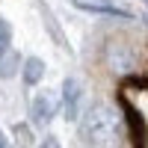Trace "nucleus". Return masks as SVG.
<instances>
[{
	"instance_id": "9d476101",
	"label": "nucleus",
	"mask_w": 148,
	"mask_h": 148,
	"mask_svg": "<svg viewBox=\"0 0 148 148\" xmlns=\"http://www.w3.org/2000/svg\"><path fill=\"white\" fill-rule=\"evenodd\" d=\"M0 148H9V139H6V133L0 130Z\"/></svg>"
},
{
	"instance_id": "6e6552de",
	"label": "nucleus",
	"mask_w": 148,
	"mask_h": 148,
	"mask_svg": "<svg viewBox=\"0 0 148 148\" xmlns=\"http://www.w3.org/2000/svg\"><path fill=\"white\" fill-rule=\"evenodd\" d=\"M15 133H18V142H21V148H27V145H30V130L18 125V127H15Z\"/></svg>"
},
{
	"instance_id": "0eeeda50",
	"label": "nucleus",
	"mask_w": 148,
	"mask_h": 148,
	"mask_svg": "<svg viewBox=\"0 0 148 148\" xmlns=\"http://www.w3.org/2000/svg\"><path fill=\"white\" fill-rule=\"evenodd\" d=\"M9 42H12V27H9L6 18H0V51L9 47Z\"/></svg>"
},
{
	"instance_id": "39448f33",
	"label": "nucleus",
	"mask_w": 148,
	"mask_h": 148,
	"mask_svg": "<svg viewBox=\"0 0 148 148\" xmlns=\"http://www.w3.org/2000/svg\"><path fill=\"white\" fill-rule=\"evenodd\" d=\"M18 68H21V56H18V51H12V47H3V51H0V80L15 77Z\"/></svg>"
},
{
	"instance_id": "423d86ee",
	"label": "nucleus",
	"mask_w": 148,
	"mask_h": 148,
	"mask_svg": "<svg viewBox=\"0 0 148 148\" xmlns=\"http://www.w3.org/2000/svg\"><path fill=\"white\" fill-rule=\"evenodd\" d=\"M21 74H24V83H30V86H36L42 77H45V62L39 56H30V59H24V68H21Z\"/></svg>"
},
{
	"instance_id": "f257e3e1",
	"label": "nucleus",
	"mask_w": 148,
	"mask_h": 148,
	"mask_svg": "<svg viewBox=\"0 0 148 148\" xmlns=\"http://www.w3.org/2000/svg\"><path fill=\"white\" fill-rule=\"evenodd\" d=\"M83 136L95 148H116L121 142V119L110 104H92L83 116Z\"/></svg>"
},
{
	"instance_id": "1a4fd4ad",
	"label": "nucleus",
	"mask_w": 148,
	"mask_h": 148,
	"mask_svg": "<svg viewBox=\"0 0 148 148\" xmlns=\"http://www.w3.org/2000/svg\"><path fill=\"white\" fill-rule=\"evenodd\" d=\"M39 148H62V145H59V139H56V136H45V139L39 142Z\"/></svg>"
},
{
	"instance_id": "9b49d317",
	"label": "nucleus",
	"mask_w": 148,
	"mask_h": 148,
	"mask_svg": "<svg viewBox=\"0 0 148 148\" xmlns=\"http://www.w3.org/2000/svg\"><path fill=\"white\" fill-rule=\"evenodd\" d=\"M145 3H148V0H145Z\"/></svg>"
},
{
	"instance_id": "7ed1b4c3",
	"label": "nucleus",
	"mask_w": 148,
	"mask_h": 148,
	"mask_svg": "<svg viewBox=\"0 0 148 148\" xmlns=\"http://www.w3.org/2000/svg\"><path fill=\"white\" fill-rule=\"evenodd\" d=\"M77 9L86 12H98V15H110V18H133V12L127 6H121L119 0H71Z\"/></svg>"
},
{
	"instance_id": "20e7f679",
	"label": "nucleus",
	"mask_w": 148,
	"mask_h": 148,
	"mask_svg": "<svg viewBox=\"0 0 148 148\" xmlns=\"http://www.w3.org/2000/svg\"><path fill=\"white\" fill-rule=\"evenodd\" d=\"M80 95H83L80 83L74 80V77H68V80L62 83V107H65V119H77V113H80Z\"/></svg>"
},
{
	"instance_id": "f03ea898",
	"label": "nucleus",
	"mask_w": 148,
	"mask_h": 148,
	"mask_svg": "<svg viewBox=\"0 0 148 148\" xmlns=\"http://www.w3.org/2000/svg\"><path fill=\"white\" fill-rule=\"evenodd\" d=\"M56 110H59V98L53 95V92H39L33 98V107H30V116H33V121L36 125H47L53 116H56Z\"/></svg>"
}]
</instances>
